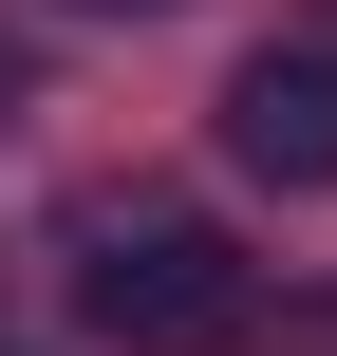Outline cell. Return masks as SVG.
<instances>
[{"label": "cell", "mask_w": 337, "mask_h": 356, "mask_svg": "<svg viewBox=\"0 0 337 356\" xmlns=\"http://www.w3.org/2000/svg\"><path fill=\"white\" fill-rule=\"evenodd\" d=\"M75 319H94V356H244V338H263V282H244L225 225L150 207V225H94Z\"/></svg>", "instance_id": "cell-1"}, {"label": "cell", "mask_w": 337, "mask_h": 356, "mask_svg": "<svg viewBox=\"0 0 337 356\" xmlns=\"http://www.w3.org/2000/svg\"><path fill=\"white\" fill-rule=\"evenodd\" d=\"M225 169L244 188H337V38H263L225 75Z\"/></svg>", "instance_id": "cell-2"}, {"label": "cell", "mask_w": 337, "mask_h": 356, "mask_svg": "<svg viewBox=\"0 0 337 356\" xmlns=\"http://www.w3.org/2000/svg\"><path fill=\"white\" fill-rule=\"evenodd\" d=\"M19 94H38V38H19V19H0V131H19Z\"/></svg>", "instance_id": "cell-3"}, {"label": "cell", "mask_w": 337, "mask_h": 356, "mask_svg": "<svg viewBox=\"0 0 337 356\" xmlns=\"http://www.w3.org/2000/svg\"><path fill=\"white\" fill-rule=\"evenodd\" d=\"M281 356H337V300H281Z\"/></svg>", "instance_id": "cell-4"}, {"label": "cell", "mask_w": 337, "mask_h": 356, "mask_svg": "<svg viewBox=\"0 0 337 356\" xmlns=\"http://www.w3.org/2000/svg\"><path fill=\"white\" fill-rule=\"evenodd\" d=\"M94 19H169V0H94Z\"/></svg>", "instance_id": "cell-5"}]
</instances>
